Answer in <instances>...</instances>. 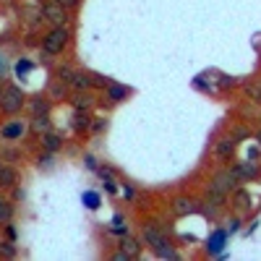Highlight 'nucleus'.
<instances>
[{"label":"nucleus","mask_w":261,"mask_h":261,"mask_svg":"<svg viewBox=\"0 0 261 261\" xmlns=\"http://www.w3.org/2000/svg\"><path fill=\"white\" fill-rule=\"evenodd\" d=\"M24 105H27V94L21 86L6 84L3 89H0V113L3 115H18L24 110Z\"/></svg>","instance_id":"f257e3e1"},{"label":"nucleus","mask_w":261,"mask_h":261,"mask_svg":"<svg viewBox=\"0 0 261 261\" xmlns=\"http://www.w3.org/2000/svg\"><path fill=\"white\" fill-rule=\"evenodd\" d=\"M68 42H71V32H68V27H53L45 37H42V53H45L47 58L60 55L65 47H68Z\"/></svg>","instance_id":"f03ea898"},{"label":"nucleus","mask_w":261,"mask_h":261,"mask_svg":"<svg viewBox=\"0 0 261 261\" xmlns=\"http://www.w3.org/2000/svg\"><path fill=\"white\" fill-rule=\"evenodd\" d=\"M141 243H144L146 248H151V251H160V248L170 246L165 230H162L160 225H154V222H149V225L141 227Z\"/></svg>","instance_id":"7ed1b4c3"},{"label":"nucleus","mask_w":261,"mask_h":261,"mask_svg":"<svg viewBox=\"0 0 261 261\" xmlns=\"http://www.w3.org/2000/svg\"><path fill=\"white\" fill-rule=\"evenodd\" d=\"M39 13H42V18L47 21V24H53V27H65L68 24V8H63L60 3H55V0H50V3H42V8H39Z\"/></svg>","instance_id":"20e7f679"},{"label":"nucleus","mask_w":261,"mask_h":261,"mask_svg":"<svg viewBox=\"0 0 261 261\" xmlns=\"http://www.w3.org/2000/svg\"><path fill=\"white\" fill-rule=\"evenodd\" d=\"M209 188H214L217 193H222V196H230V193L238 188V180H235V175H232V170H230V167L220 170V172H217V175L209 180Z\"/></svg>","instance_id":"39448f33"},{"label":"nucleus","mask_w":261,"mask_h":261,"mask_svg":"<svg viewBox=\"0 0 261 261\" xmlns=\"http://www.w3.org/2000/svg\"><path fill=\"white\" fill-rule=\"evenodd\" d=\"M227 238H230V232H227L225 227H217V230H212V235L206 238V246H204V251H206L209 256H220V253H225Z\"/></svg>","instance_id":"423d86ee"},{"label":"nucleus","mask_w":261,"mask_h":261,"mask_svg":"<svg viewBox=\"0 0 261 261\" xmlns=\"http://www.w3.org/2000/svg\"><path fill=\"white\" fill-rule=\"evenodd\" d=\"M27 130H29L27 120H8V123L0 125V139L3 141H21L27 136Z\"/></svg>","instance_id":"0eeeda50"},{"label":"nucleus","mask_w":261,"mask_h":261,"mask_svg":"<svg viewBox=\"0 0 261 261\" xmlns=\"http://www.w3.org/2000/svg\"><path fill=\"white\" fill-rule=\"evenodd\" d=\"M232 175H235V180L238 183H251V180H256L258 175H261V170H258V165L256 162H235L232 167Z\"/></svg>","instance_id":"6e6552de"},{"label":"nucleus","mask_w":261,"mask_h":261,"mask_svg":"<svg viewBox=\"0 0 261 261\" xmlns=\"http://www.w3.org/2000/svg\"><path fill=\"white\" fill-rule=\"evenodd\" d=\"M170 212H172V217H188V214H193V212H199V201L196 199H191V196H175V199L170 201Z\"/></svg>","instance_id":"1a4fd4ad"},{"label":"nucleus","mask_w":261,"mask_h":261,"mask_svg":"<svg viewBox=\"0 0 261 261\" xmlns=\"http://www.w3.org/2000/svg\"><path fill=\"white\" fill-rule=\"evenodd\" d=\"M235 146H238V139L230 134V136H222L220 141L214 144V149H212V154H214V160H220V162H227L232 154H235Z\"/></svg>","instance_id":"9d476101"},{"label":"nucleus","mask_w":261,"mask_h":261,"mask_svg":"<svg viewBox=\"0 0 261 261\" xmlns=\"http://www.w3.org/2000/svg\"><path fill=\"white\" fill-rule=\"evenodd\" d=\"M102 92H105V99L110 105H120V102H125V97H130V86L113 81V84H107Z\"/></svg>","instance_id":"9b49d317"},{"label":"nucleus","mask_w":261,"mask_h":261,"mask_svg":"<svg viewBox=\"0 0 261 261\" xmlns=\"http://www.w3.org/2000/svg\"><path fill=\"white\" fill-rule=\"evenodd\" d=\"M230 206H232L235 212H241V214H248L251 206H253L251 191H246V188H235V191H232V199H230Z\"/></svg>","instance_id":"f8f14e48"},{"label":"nucleus","mask_w":261,"mask_h":261,"mask_svg":"<svg viewBox=\"0 0 261 261\" xmlns=\"http://www.w3.org/2000/svg\"><path fill=\"white\" fill-rule=\"evenodd\" d=\"M120 251H123L128 258H139L141 251H144V246H141V241H136V238H130V235L125 232V235H120Z\"/></svg>","instance_id":"ddd939ff"},{"label":"nucleus","mask_w":261,"mask_h":261,"mask_svg":"<svg viewBox=\"0 0 261 261\" xmlns=\"http://www.w3.org/2000/svg\"><path fill=\"white\" fill-rule=\"evenodd\" d=\"M92 110H73V120H71V125H73V130L76 134H86V130L92 128Z\"/></svg>","instance_id":"4468645a"},{"label":"nucleus","mask_w":261,"mask_h":261,"mask_svg":"<svg viewBox=\"0 0 261 261\" xmlns=\"http://www.w3.org/2000/svg\"><path fill=\"white\" fill-rule=\"evenodd\" d=\"M42 149L45 151H60L63 149V136L60 134H55V130H45V134H42Z\"/></svg>","instance_id":"2eb2a0df"},{"label":"nucleus","mask_w":261,"mask_h":261,"mask_svg":"<svg viewBox=\"0 0 261 261\" xmlns=\"http://www.w3.org/2000/svg\"><path fill=\"white\" fill-rule=\"evenodd\" d=\"M71 89H73V92H89V89H94L89 71H76V76H73V81H71Z\"/></svg>","instance_id":"dca6fc26"},{"label":"nucleus","mask_w":261,"mask_h":261,"mask_svg":"<svg viewBox=\"0 0 261 261\" xmlns=\"http://www.w3.org/2000/svg\"><path fill=\"white\" fill-rule=\"evenodd\" d=\"M16 183H18V170L8 165L0 167V188H16Z\"/></svg>","instance_id":"f3484780"},{"label":"nucleus","mask_w":261,"mask_h":261,"mask_svg":"<svg viewBox=\"0 0 261 261\" xmlns=\"http://www.w3.org/2000/svg\"><path fill=\"white\" fill-rule=\"evenodd\" d=\"M47 97H50L53 102H58V99H65V97H68V84H63L60 79H53L50 89H47Z\"/></svg>","instance_id":"a211bd4d"},{"label":"nucleus","mask_w":261,"mask_h":261,"mask_svg":"<svg viewBox=\"0 0 261 261\" xmlns=\"http://www.w3.org/2000/svg\"><path fill=\"white\" fill-rule=\"evenodd\" d=\"M53 120H50V113H42V115H32V123L29 128L34 130V134H45V130H50Z\"/></svg>","instance_id":"6ab92c4d"},{"label":"nucleus","mask_w":261,"mask_h":261,"mask_svg":"<svg viewBox=\"0 0 261 261\" xmlns=\"http://www.w3.org/2000/svg\"><path fill=\"white\" fill-rule=\"evenodd\" d=\"M71 102H73V110H92L94 107V97L89 92H76Z\"/></svg>","instance_id":"aec40b11"},{"label":"nucleus","mask_w":261,"mask_h":261,"mask_svg":"<svg viewBox=\"0 0 261 261\" xmlns=\"http://www.w3.org/2000/svg\"><path fill=\"white\" fill-rule=\"evenodd\" d=\"M50 107H53V99L45 94H37L34 99H32V115H42V113H50Z\"/></svg>","instance_id":"412c9836"},{"label":"nucleus","mask_w":261,"mask_h":261,"mask_svg":"<svg viewBox=\"0 0 261 261\" xmlns=\"http://www.w3.org/2000/svg\"><path fill=\"white\" fill-rule=\"evenodd\" d=\"M81 204L89 209V212H97L99 204H102V196H99L97 191H84V193H81Z\"/></svg>","instance_id":"4be33fe9"},{"label":"nucleus","mask_w":261,"mask_h":261,"mask_svg":"<svg viewBox=\"0 0 261 261\" xmlns=\"http://www.w3.org/2000/svg\"><path fill=\"white\" fill-rule=\"evenodd\" d=\"M32 71H34V63H32L29 58H18L16 65H13V73H16L18 79H27Z\"/></svg>","instance_id":"5701e85b"},{"label":"nucleus","mask_w":261,"mask_h":261,"mask_svg":"<svg viewBox=\"0 0 261 261\" xmlns=\"http://www.w3.org/2000/svg\"><path fill=\"white\" fill-rule=\"evenodd\" d=\"M246 97L261 105V79H256V81H251V84H246Z\"/></svg>","instance_id":"b1692460"},{"label":"nucleus","mask_w":261,"mask_h":261,"mask_svg":"<svg viewBox=\"0 0 261 261\" xmlns=\"http://www.w3.org/2000/svg\"><path fill=\"white\" fill-rule=\"evenodd\" d=\"M73 76H76V68H71V65H60V68L55 71V79H60L63 84H68V86H71Z\"/></svg>","instance_id":"393cba45"},{"label":"nucleus","mask_w":261,"mask_h":261,"mask_svg":"<svg viewBox=\"0 0 261 261\" xmlns=\"http://www.w3.org/2000/svg\"><path fill=\"white\" fill-rule=\"evenodd\" d=\"M0 256H3V258H16L18 256L16 241H3V243H0Z\"/></svg>","instance_id":"a878e982"},{"label":"nucleus","mask_w":261,"mask_h":261,"mask_svg":"<svg viewBox=\"0 0 261 261\" xmlns=\"http://www.w3.org/2000/svg\"><path fill=\"white\" fill-rule=\"evenodd\" d=\"M89 76H92V86H94V89H105L107 84H113L110 76H102V73H97V71H89Z\"/></svg>","instance_id":"bb28decb"},{"label":"nucleus","mask_w":261,"mask_h":261,"mask_svg":"<svg viewBox=\"0 0 261 261\" xmlns=\"http://www.w3.org/2000/svg\"><path fill=\"white\" fill-rule=\"evenodd\" d=\"M13 220V206L11 201H0V225H6Z\"/></svg>","instance_id":"cd10ccee"},{"label":"nucleus","mask_w":261,"mask_h":261,"mask_svg":"<svg viewBox=\"0 0 261 261\" xmlns=\"http://www.w3.org/2000/svg\"><path fill=\"white\" fill-rule=\"evenodd\" d=\"M37 165H39V170H50V167L55 165V154H53V151H45V154H39Z\"/></svg>","instance_id":"c85d7f7f"},{"label":"nucleus","mask_w":261,"mask_h":261,"mask_svg":"<svg viewBox=\"0 0 261 261\" xmlns=\"http://www.w3.org/2000/svg\"><path fill=\"white\" fill-rule=\"evenodd\" d=\"M115 235H125L128 232V227H125V220H123V214H115L113 217V227H110Z\"/></svg>","instance_id":"c756f323"},{"label":"nucleus","mask_w":261,"mask_h":261,"mask_svg":"<svg viewBox=\"0 0 261 261\" xmlns=\"http://www.w3.org/2000/svg\"><path fill=\"white\" fill-rule=\"evenodd\" d=\"M97 175L102 178V180H115V172H113V167H107V165H97Z\"/></svg>","instance_id":"7c9ffc66"},{"label":"nucleus","mask_w":261,"mask_h":261,"mask_svg":"<svg viewBox=\"0 0 261 261\" xmlns=\"http://www.w3.org/2000/svg\"><path fill=\"white\" fill-rule=\"evenodd\" d=\"M154 256H157V258H180V253H178L175 248H170V246H165V248L154 251Z\"/></svg>","instance_id":"2f4dec72"},{"label":"nucleus","mask_w":261,"mask_h":261,"mask_svg":"<svg viewBox=\"0 0 261 261\" xmlns=\"http://www.w3.org/2000/svg\"><path fill=\"white\" fill-rule=\"evenodd\" d=\"M105 128H107V120H92V128H89V130H94V134H102Z\"/></svg>","instance_id":"473e14b6"},{"label":"nucleus","mask_w":261,"mask_h":261,"mask_svg":"<svg viewBox=\"0 0 261 261\" xmlns=\"http://www.w3.org/2000/svg\"><path fill=\"white\" fill-rule=\"evenodd\" d=\"M230 86H235V79H230V76H220V89H230Z\"/></svg>","instance_id":"72a5a7b5"},{"label":"nucleus","mask_w":261,"mask_h":261,"mask_svg":"<svg viewBox=\"0 0 261 261\" xmlns=\"http://www.w3.org/2000/svg\"><path fill=\"white\" fill-rule=\"evenodd\" d=\"M55 3H60L63 8H68V11H71V8H76V6L81 3V0H55Z\"/></svg>","instance_id":"f704fd0d"},{"label":"nucleus","mask_w":261,"mask_h":261,"mask_svg":"<svg viewBox=\"0 0 261 261\" xmlns=\"http://www.w3.org/2000/svg\"><path fill=\"white\" fill-rule=\"evenodd\" d=\"M6 235H8V241H16V235H18V232H16V227H13L11 222H6Z\"/></svg>","instance_id":"c9c22d12"},{"label":"nucleus","mask_w":261,"mask_h":261,"mask_svg":"<svg viewBox=\"0 0 261 261\" xmlns=\"http://www.w3.org/2000/svg\"><path fill=\"white\" fill-rule=\"evenodd\" d=\"M84 162H86V167H89V170H92V172H94V170H97V160H94V157H92V154H86V157H84Z\"/></svg>","instance_id":"e433bc0d"},{"label":"nucleus","mask_w":261,"mask_h":261,"mask_svg":"<svg viewBox=\"0 0 261 261\" xmlns=\"http://www.w3.org/2000/svg\"><path fill=\"white\" fill-rule=\"evenodd\" d=\"M241 230V220H230V227H227V232L232 235V232H238Z\"/></svg>","instance_id":"4c0bfd02"},{"label":"nucleus","mask_w":261,"mask_h":261,"mask_svg":"<svg viewBox=\"0 0 261 261\" xmlns=\"http://www.w3.org/2000/svg\"><path fill=\"white\" fill-rule=\"evenodd\" d=\"M123 196H125V199H134V196H136V191L130 188V186H123Z\"/></svg>","instance_id":"58836bf2"},{"label":"nucleus","mask_w":261,"mask_h":261,"mask_svg":"<svg viewBox=\"0 0 261 261\" xmlns=\"http://www.w3.org/2000/svg\"><path fill=\"white\" fill-rule=\"evenodd\" d=\"M6 76V58H3V53H0V79Z\"/></svg>","instance_id":"ea45409f"},{"label":"nucleus","mask_w":261,"mask_h":261,"mask_svg":"<svg viewBox=\"0 0 261 261\" xmlns=\"http://www.w3.org/2000/svg\"><path fill=\"white\" fill-rule=\"evenodd\" d=\"M113 258H115V261H130V258H128V256H125L123 251H118V253H113Z\"/></svg>","instance_id":"a19ab883"},{"label":"nucleus","mask_w":261,"mask_h":261,"mask_svg":"<svg viewBox=\"0 0 261 261\" xmlns=\"http://www.w3.org/2000/svg\"><path fill=\"white\" fill-rule=\"evenodd\" d=\"M256 141H258V149H261V130H258V134H256Z\"/></svg>","instance_id":"79ce46f5"},{"label":"nucleus","mask_w":261,"mask_h":261,"mask_svg":"<svg viewBox=\"0 0 261 261\" xmlns=\"http://www.w3.org/2000/svg\"><path fill=\"white\" fill-rule=\"evenodd\" d=\"M0 167H3V160H0Z\"/></svg>","instance_id":"37998d69"},{"label":"nucleus","mask_w":261,"mask_h":261,"mask_svg":"<svg viewBox=\"0 0 261 261\" xmlns=\"http://www.w3.org/2000/svg\"><path fill=\"white\" fill-rule=\"evenodd\" d=\"M0 201H3V199H0Z\"/></svg>","instance_id":"c03bdc74"}]
</instances>
